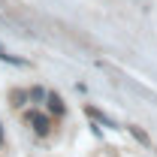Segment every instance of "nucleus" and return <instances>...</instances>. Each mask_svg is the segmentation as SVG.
I'll return each mask as SVG.
<instances>
[{
    "mask_svg": "<svg viewBox=\"0 0 157 157\" xmlns=\"http://www.w3.org/2000/svg\"><path fill=\"white\" fill-rule=\"evenodd\" d=\"M0 60H6V63H12V67H24V63H27V60L15 58V55H9V52H3V48H0Z\"/></svg>",
    "mask_w": 157,
    "mask_h": 157,
    "instance_id": "4",
    "label": "nucleus"
},
{
    "mask_svg": "<svg viewBox=\"0 0 157 157\" xmlns=\"http://www.w3.org/2000/svg\"><path fill=\"white\" fill-rule=\"evenodd\" d=\"M9 97H12V106H24V103H27V94H24V91H12Z\"/></svg>",
    "mask_w": 157,
    "mask_h": 157,
    "instance_id": "6",
    "label": "nucleus"
},
{
    "mask_svg": "<svg viewBox=\"0 0 157 157\" xmlns=\"http://www.w3.org/2000/svg\"><path fill=\"white\" fill-rule=\"evenodd\" d=\"M0 145H3V130H0Z\"/></svg>",
    "mask_w": 157,
    "mask_h": 157,
    "instance_id": "8",
    "label": "nucleus"
},
{
    "mask_svg": "<svg viewBox=\"0 0 157 157\" xmlns=\"http://www.w3.org/2000/svg\"><path fill=\"white\" fill-rule=\"evenodd\" d=\"M45 106H48V112H52V115H58V118L67 112V106H63L60 94H55V91H48V94H45Z\"/></svg>",
    "mask_w": 157,
    "mask_h": 157,
    "instance_id": "3",
    "label": "nucleus"
},
{
    "mask_svg": "<svg viewBox=\"0 0 157 157\" xmlns=\"http://www.w3.org/2000/svg\"><path fill=\"white\" fill-rule=\"evenodd\" d=\"M130 133H133V139H139L142 145H148V136H145V130H139V127H130Z\"/></svg>",
    "mask_w": 157,
    "mask_h": 157,
    "instance_id": "7",
    "label": "nucleus"
},
{
    "mask_svg": "<svg viewBox=\"0 0 157 157\" xmlns=\"http://www.w3.org/2000/svg\"><path fill=\"white\" fill-rule=\"evenodd\" d=\"M27 124H30V127H33V130H36L39 136H45V133H48V130H52V121H48V118L42 115V112H27Z\"/></svg>",
    "mask_w": 157,
    "mask_h": 157,
    "instance_id": "1",
    "label": "nucleus"
},
{
    "mask_svg": "<svg viewBox=\"0 0 157 157\" xmlns=\"http://www.w3.org/2000/svg\"><path fill=\"white\" fill-rule=\"evenodd\" d=\"M85 115L91 118V121H97L100 127H118V124H115V121H112L109 115H106L103 109H97V106H91V103H85Z\"/></svg>",
    "mask_w": 157,
    "mask_h": 157,
    "instance_id": "2",
    "label": "nucleus"
},
{
    "mask_svg": "<svg viewBox=\"0 0 157 157\" xmlns=\"http://www.w3.org/2000/svg\"><path fill=\"white\" fill-rule=\"evenodd\" d=\"M45 94H48V91H42V88H30V94H27V97L33 100V103H42V100H45Z\"/></svg>",
    "mask_w": 157,
    "mask_h": 157,
    "instance_id": "5",
    "label": "nucleus"
}]
</instances>
